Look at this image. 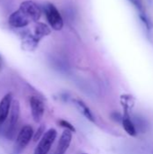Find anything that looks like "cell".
Here are the masks:
<instances>
[{"mask_svg":"<svg viewBox=\"0 0 153 154\" xmlns=\"http://www.w3.org/2000/svg\"><path fill=\"white\" fill-rule=\"evenodd\" d=\"M20 103L18 100L14 99L13 103H12V106H11V110L8 116V118L6 120V125H5V136L8 139L11 140L14 138L16 129H17V125H18V122L20 119Z\"/></svg>","mask_w":153,"mask_h":154,"instance_id":"obj_1","label":"cell"},{"mask_svg":"<svg viewBox=\"0 0 153 154\" xmlns=\"http://www.w3.org/2000/svg\"><path fill=\"white\" fill-rule=\"evenodd\" d=\"M33 129L31 125H26L21 128L18 134L16 135L14 144V153L20 154L29 144L33 137Z\"/></svg>","mask_w":153,"mask_h":154,"instance_id":"obj_2","label":"cell"},{"mask_svg":"<svg viewBox=\"0 0 153 154\" xmlns=\"http://www.w3.org/2000/svg\"><path fill=\"white\" fill-rule=\"evenodd\" d=\"M43 11L50 27L56 31H60L63 28L64 23L57 7L51 3H45L43 5Z\"/></svg>","mask_w":153,"mask_h":154,"instance_id":"obj_3","label":"cell"},{"mask_svg":"<svg viewBox=\"0 0 153 154\" xmlns=\"http://www.w3.org/2000/svg\"><path fill=\"white\" fill-rule=\"evenodd\" d=\"M57 137V131L53 128L49 129L39 141L33 154H48Z\"/></svg>","mask_w":153,"mask_h":154,"instance_id":"obj_4","label":"cell"},{"mask_svg":"<svg viewBox=\"0 0 153 154\" xmlns=\"http://www.w3.org/2000/svg\"><path fill=\"white\" fill-rule=\"evenodd\" d=\"M19 9L29 18L31 22H37L41 15V7L34 3L33 1L27 0L23 1Z\"/></svg>","mask_w":153,"mask_h":154,"instance_id":"obj_5","label":"cell"},{"mask_svg":"<svg viewBox=\"0 0 153 154\" xmlns=\"http://www.w3.org/2000/svg\"><path fill=\"white\" fill-rule=\"evenodd\" d=\"M30 107L32 119L35 123H40L44 115V104L43 102L37 97H31L30 100Z\"/></svg>","mask_w":153,"mask_h":154,"instance_id":"obj_6","label":"cell"},{"mask_svg":"<svg viewBox=\"0 0 153 154\" xmlns=\"http://www.w3.org/2000/svg\"><path fill=\"white\" fill-rule=\"evenodd\" d=\"M13 101H14V97H13L12 93H7L1 99L0 101V126L6 122L10 110H11Z\"/></svg>","mask_w":153,"mask_h":154,"instance_id":"obj_7","label":"cell"},{"mask_svg":"<svg viewBox=\"0 0 153 154\" xmlns=\"http://www.w3.org/2000/svg\"><path fill=\"white\" fill-rule=\"evenodd\" d=\"M8 22L10 23L11 26L15 27V28H23L27 26L31 21L29 20V18L20 10H16L15 12H14L8 18Z\"/></svg>","mask_w":153,"mask_h":154,"instance_id":"obj_8","label":"cell"},{"mask_svg":"<svg viewBox=\"0 0 153 154\" xmlns=\"http://www.w3.org/2000/svg\"><path fill=\"white\" fill-rule=\"evenodd\" d=\"M133 5L135 7V9L137 10V12L139 13V16L140 18L142 19V23L145 24V26L147 27V29H151V21L147 15V13L145 11V8H144V5L142 4V0H129Z\"/></svg>","mask_w":153,"mask_h":154,"instance_id":"obj_9","label":"cell"},{"mask_svg":"<svg viewBox=\"0 0 153 154\" xmlns=\"http://www.w3.org/2000/svg\"><path fill=\"white\" fill-rule=\"evenodd\" d=\"M71 140H72V132L65 129L60 138V141H59V143L57 146V151H59L62 153H65L70 145Z\"/></svg>","mask_w":153,"mask_h":154,"instance_id":"obj_10","label":"cell"},{"mask_svg":"<svg viewBox=\"0 0 153 154\" xmlns=\"http://www.w3.org/2000/svg\"><path fill=\"white\" fill-rule=\"evenodd\" d=\"M123 127L124 129V131L131 136H136L137 134V130L135 128V125L131 118V116L129 115V111L124 110V118H123V122H122Z\"/></svg>","mask_w":153,"mask_h":154,"instance_id":"obj_11","label":"cell"},{"mask_svg":"<svg viewBox=\"0 0 153 154\" xmlns=\"http://www.w3.org/2000/svg\"><path fill=\"white\" fill-rule=\"evenodd\" d=\"M73 102L75 104V106H77V108L78 109V111L80 113H82V115L87 119L89 120L90 122L92 123H95L96 122V119H95V116L92 113V111L90 110V108L86 105V103L80 99H73Z\"/></svg>","mask_w":153,"mask_h":154,"instance_id":"obj_12","label":"cell"},{"mask_svg":"<svg viewBox=\"0 0 153 154\" xmlns=\"http://www.w3.org/2000/svg\"><path fill=\"white\" fill-rule=\"evenodd\" d=\"M39 40L32 33H27L23 37L22 46L26 51H33L39 43Z\"/></svg>","mask_w":153,"mask_h":154,"instance_id":"obj_13","label":"cell"},{"mask_svg":"<svg viewBox=\"0 0 153 154\" xmlns=\"http://www.w3.org/2000/svg\"><path fill=\"white\" fill-rule=\"evenodd\" d=\"M50 33V27L48 25H46L43 23H37V24L35 25L33 35L39 41H41L43 37L49 35Z\"/></svg>","mask_w":153,"mask_h":154,"instance_id":"obj_14","label":"cell"},{"mask_svg":"<svg viewBox=\"0 0 153 154\" xmlns=\"http://www.w3.org/2000/svg\"><path fill=\"white\" fill-rule=\"evenodd\" d=\"M133 122L135 125V128L137 130V132H140L142 134L145 133L147 130H148V127H149V124L148 122L146 121L145 118L143 117H141L139 116H135L133 117Z\"/></svg>","mask_w":153,"mask_h":154,"instance_id":"obj_15","label":"cell"},{"mask_svg":"<svg viewBox=\"0 0 153 154\" xmlns=\"http://www.w3.org/2000/svg\"><path fill=\"white\" fill-rule=\"evenodd\" d=\"M44 130H45V126H44V125H41V126L36 130V132L33 134V137H32V139H33L34 142H38V141H40V140L41 139V137H42L43 134H45V133H44Z\"/></svg>","mask_w":153,"mask_h":154,"instance_id":"obj_16","label":"cell"},{"mask_svg":"<svg viewBox=\"0 0 153 154\" xmlns=\"http://www.w3.org/2000/svg\"><path fill=\"white\" fill-rule=\"evenodd\" d=\"M59 125H60L61 127L65 128L66 130H69V131L72 132V133H75V132H76L75 127H74L69 122H68V121H66V120H63V119L60 120V121H59Z\"/></svg>","mask_w":153,"mask_h":154,"instance_id":"obj_17","label":"cell"},{"mask_svg":"<svg viewBox=\"0 0 153 154\" xmlns=\"http://www.w3.org/2000/svg\"><path fill=\"white\" fill-rule=\"evenodd\" d=\"M110 116H111L112 120H114L115 122H117V123H122L123 122L124 116L119 112H113Z\"/></svg>","mask_w":153,"mask_h":154,"instance_id":"obj_18","label":"cell"},{"mask_svg":"<svg viewBox=\"0 0 153 154\" xmlns=\"http://www.w3.org/2000/svg\"><path fill=\"white\" fill-rule=\"evenodd\" d=\"M54 154H65V153H62V152H59V151H57V150H56V152H55V153Z\"/></svg>","mask_w":153,"mask_h":154,"instance_id":"obj_19","label":"cell"},{"mask_svg":"<svg viewBox=\"0 0 153 154\" xmlns=\"http://www.w3.org/2000/svg\"><path fill=\"white\" fill-rule=\"evenodd\" d=\"M82 154H87V153H82Z\"/></svg>","mask_w":153,"mask_h":154,"instance_id":"obj_20","label":"cell"}]
</instances>
